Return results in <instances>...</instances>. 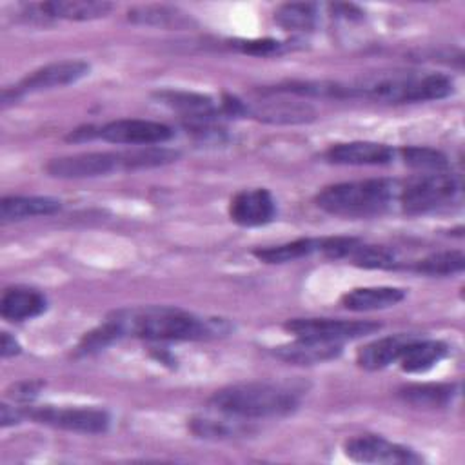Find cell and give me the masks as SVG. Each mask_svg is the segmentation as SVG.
I'll use <instances>...</instances> for the list:
<instances>
[{
  "instance_id": "obj_7",
  "label": "cell",
  "mask_w": 465,
  "mask_h": 465,
  "mask_svg": "<svg viewBox=\"0 0 465 465\" xmlns=\"http://www.w3.org/2000/svg\"><path fill=\"white\" fill-rule=\"evenodd\" d=\"M285 329L292 332L296 338L341 343L343 340H352L378 331L380 323L332 318H294L285 323Z\"/></svg>"
},
{
  "instance_id": "obj_16",
  "label": "cell",
  "mask_w": 465,
  "mask_h": 465,
  "mask_svg": "<svg viewBox=\"0 0 465 465\" xmlns=\"http://www.w3.org/2000/svg\"><path fill=\"white\" fill-rule=\"evenodd\" d=\"M45 298L35 289H7L0 300V314L9 322H24L36 318L45 311Z\"/></svg>"
},
{
  "instance_id": "obj_31",
  "label": "cell",
  "mask_w": 465,
  "mask_h": 465,
  "mask_svg": "<svg viewBox=\"0 0 465 465\" xmlns=\"http://www.w3.org/2000/svg\"><path fill=\"white\" fill-rule=\"evenodd\" d=\"M191 430L202 438H227L242 430L240 421H223L214 418H194L191 420Z\"/></svg>"
},
{
  "instance_id": "obj_2",
  "label": "cell",
  "mask_w": 465,
  "mask_h": 465,
  "mask_svg": "<svg viewBox=\"0 0 465 465\" xmlns=\"http://www.w3.org/2000/svg\"><path fill=\"white\" fill-rule=\"evenodd\" d=\"M209 405L234 420L282 418L298 407V396L272 383H238L216 391Z\"/></svg>"
},
{
  "instance_id": "obj_3",
  "label": "cell",
  "mask_w": 465,
  "mask_h": 465,
  "mask_svg": "<svg viewBox=\"0 0 465 465\" xmlns=\"http://www.w3.org/2000/svg\"><path fill=\"white\" fill-rule=\"evenodd\" d=\"M394 196H398L394 182L372 178L329 185L316 194V205L334 216L365 218L383 213Z\"/></svg>"
},
{
  "instance_id": "obj_15",
  "label": "cell",
  "mask_w": 465,
  "mask_h": 465,
  "mask_svg": "<svg viewBox=\"0 0 465 465\" xmlns=\"http://www.w3.org/2000/svg\"><path fill=\"white\" fill-rule=\"evenodd\" d=\"M156 98L167 107L178 111L185 118H191L193 122H198V124L209 122L218 113V107L214 105L213 98L200 93L167 89V91H158Z\"/></svg>"
},
{
  "instance_id": "obj_4",
  "label": "cell",
  "mask_w": 465,
  "mask_h": 465,
  "mask_svg": "<svg viewBox=\"0 0 465 465\" xmlns=\"http://www.w3.org/2000/svg\"><path fill=\"white\" fill-rule=\"evenodd\" d=\"M452 93V80L445 74H423V76H394L383 78L369 85H358V96H365L378 102L407 104L440 100Z\"/></svg>"
},
{
  "instance_id": "obj_19",
  "label": "cell",
  "mask_w": 465,
  "mask_h": 465,
  "mask_svg": "<svg viewBox=\"0 0 465 465\" xmlns=\"http://www.w3.org/2000/svg\"><path fill=\"white\" fill-rule=\"evenodd\" d=\"M40 15L45 18H64V20H94L105 16L113 4L109 2H94V0H56L45 2L38 5Z\"/></svg>"
},
{
  "instance_id": "obj_14",
  "label": "cell",
  "mask_w": 465,
  "mask_h": 465,
  "mask_svg": "<svg viewBox=\"0 0 465 465\" xmlns=\"http://www.w3.org/2000/svg\"><path fill=\"white\" fill-rule=\"evenodd\" d=\"M341 345L336 341H322L309 338H296L292 343H285L274 349V356L296 365H314L338 358Z\"/></svg>"
},
{
  "instance_id": "obj_26",
  "label": "cell",
  "mask_w": 465,
  "mask_h": 465,
  "mask_svg": "<svg viewBox=\"0 0 465 465\" xmlns=\"http://www.w3.org/2000/svg\"><path fill=\"white\" fill-rule=\"evenodd\" d=\"M463 265H465V256L461 251H441L414 262L412 269L421 274L449 276V274L461 272Z\"/></svg>"
},
{
  "instance_id": "obj_17",
  "label": "cell",
  "mask_w": 465,
  "mask_h": 465,
  "mask_svg": "<svg viewBox=\"0 0 465 465\" xmlns=\"http://www.w3.org/2000/svg\"><path fill=\"white\" fill-rule=\"evenodd\" d=\"M405 298V291L398 287H360L341 296V305L349 311L365 312L394 307Z\"/></svg>"
},
{
  "instance_id": "obj_29",
  "label": "cell",
  "mask_w": 465,
  "mask_h": 465,
  "mask_svg": "<svg viewBox=\"0 0 465 465\" xmlns=\"http://www.w3.org/2000/svg\"><path fill=\"white\" fill-rule=\"evenodd\" d=\"M129 20L136 24H147V25H169L178 22V15L174 9L163 7V5H140L129 11Z\"/></svg>"
},
{
  "instance_id": "obj_21",
  "label": "cell",
  "mask_w": 465,
  "mask_h": 465,
  "mask_svg": "<svg viewBox=\"0 0 465 465\" xmlns=\"http://www.w3.org/2000/svg\"><path fill=\"white\" fill-rule=\"evenodd\" d=\"M411 338L412 336L396 334V336H387V338L371 341L358 351L356 361L360 367H363L367 371L383 369V367L398 361L403 347L411 341Z\"/></svg>"
},
{
  "instance_id": "obj_8",
  "label": "cell",
  "mask_w": 465,
  "mask_h": 465,
  "mask_svg": "<svg viewBox=\"0 0 465 465\" xmlns=\"http://www.w3.org/2000/svg\"><path fill=\"white\" fill-rule=\"evenodd\" d=\"M124 169L122 153H80L53 158L45 171L56 178H93Z\"/></svg>"
},
{
  "instance_id": "obj_24",
  "label": "cell",
  "mask_w": 465,
  "mask_h": 465,
  "mask_svg": "<svg viewBox=\"0 0 465 465\" xmlns=\"http://www.w3.org/2000/svg\"><path fill=\"white\" fill-rule=\"evenodd\" d=\"M400 396L416 407H443L454 396V385L449 383H423L400 389Z\"/></svg>"
},
{
  "instance_id": "obj_9",
  "label": "cell",
  "mask_w": 465,
  "mask_h": 465,
  "mask_svg": "<svg viewBox=\"0 0 465 465\" xmlns=\"http://www.w3.org/2000/svg\"><path fill=\"white\" fill-rule=\"evenodd\" d=\"M96 136L111 143L127 145H154L163 143L173 136V129L160 122L151 120H114L96 129Z\"/></svg>"
},
{
  "instance_id": "obj_28",
  "label": "cell",
  "mask_w": 465,
  "mask_h": 465,
  "mask_svg": "<svg viewBox=\"0 0 465 465\" xmlns=\"http://www.w3.org/2000/svg\"><path fill=\"white\" fill-rule=\"evenodd\" d=\"M401 156L407 165L423 173H438L447 169L445 154L430 147H405L401 149Z\"/></svg>"
},
{
  "instance_id": "obj_23",
  "label": "cell",
  "mask_w": 465,
  "mask_h": 465,
  "mask_svg": "<svg viewBox=\"0 0 465 465\" xmlns=\"http://www.w3.org/2000/svg\"><path fill=\"white\" fill-rule=\"evenodd\" d=\"M320 243H322V238L320 240L318 238H298V240H292L287 243L256 249L252 254L265 263H285V262L305 258V256L320 251Z\"/></svg>"
},
{
  "instance_id": "obj_18",
  "label": "cell",
  "mask_w": 465,
  "mask_h": 465,
  "mask_svg": "<svg viewBox=\"0 0 465 465\" xmlns=\"http://www.w3.org/2000/svg\"><path fill=\"white\" fill-rule=\"evenodd\" d=\"M445 356L447 345L443 341L411 338V341L403 347L398 361L405 372H423L432 369Z\"/></svg>"
},
{
  "instance_id": "obj_27",
  "label": "cell",
  "mask_w": 465,
  "mask_h": 465,
  "mask_svg": "<svg viewBox=\"0 0 465 465\" xmlns=\"http://www.w3.org/2000/svg\"><path fill=\"white\" fill-rule=\"evenodd\" d=\"M354 265L363 269H392L398 265L396 254L383 245H367L358 242L347 256Z\"/></svg>"
},
{
  "instance_id": "obj_22",
  "label": "cell",
  "mask_w": 465,
  "mask_h": 465,
  "mask_svg": "<svg viewBox=\"0 0 465 465\" xmlns=\"http://www.w3.org/2000/svg\"><path fill=\"white\" fill-rule=\"evenodd\" d=\"M252 116L271 124H303L314 118V109L309 104L289 100H269L252 107Z\"/></svg>"
},
{
  "instance_id": "obj_6",
  "label": "cell",
  "mask_w": 465,
  "mask_h": 465,
  "mask_svg": "<svg viewBox=\"0 0 465 465\" xmlns=\"http://www.w3.org/2000/svg\"><path fill=\"white\" fill-rule=\"evenodd\" d=\"M24 416L51 425L56 429L71 430V432H82V434H100L109 429L111 418L102 409H73V407H40V409H29L24 412Z\"/></svg>"
},
{
  "instance_id": "obj_12",
  "label": "cell",
  "mask_w": 465,
  "mask_h": 465,
  "mask_svg": "<svg viewBox=\"0 0 465 465\" xmlns=\"http://www.w3.org/2000/svg\"><path fill=\"white\" fill-rule=\"evenodd\" d=\"M229 214L238 225L258 227L274 218L276 205L267 189H243L231 198Z\"/></svg>"
},
{
  "instance_id": "obj_20",
  "label": "cell",
  "mask_w": 465,
  "mask_h": 465,
  "mask_svg": "<svg viewBox=\"0 0 465 465\" xmlns=\"http://www.w3.org/2000/svg\"><path fill=\"white\" fill-rule=\"evenodd\" d=\"M62 203L49 196H5L0 202L2 222H18L33 216H49L60 211Z\"/></svg>"
},
{
  "instance_id": "obj_5",
  "label": "cell",
  "mask_w": 465,
  "mask_h": 465,
  "mask_svg": "<svg viewBox=\"0 0 465 465\" xmlns=\"http://www.w3.org/2000/svg\"><path fill=\"white\" fill-rule=\"evenodd\" d=\"M460 178L452 173H425L407 182L398 191V196L405 213L418 214L450 202L460 193Z\"/></svg>"
},
{
  "instance_id": "obj_13",
  "label": "cell",
  "mask_w": 465,
  "mask_h": 465,
  "mask_svg": "<svg viewBox=\"0 0 465 465\" xmlns=\"http://www.w3.org/2000/svg\"><path fill=\"white\" fill-rule=\"evenodd\" d=\"M392 149L378 142H345L325 151V160L338 165H383L392 160Z\"/></svg>"
},
{
  "instance_id": "obj_30",
  "label": "cell",
  "mask_w": 465,
  "mask_h": 465,
  "mask_svg": "<svg viewBox=\"0 0 465 465\" xmlns=\"http://www.w3.org/2000/svg\"><path fill=\"white\" fill-rule=\"evenodd\" d=\"M120 336H124L122 327L111 318L109 322H105L104 325H100L98 329L91 331L89 334L84 336L82 343H80V351L82 352H93L98 349L107 347L109 343H113L114 340H118Z\"/></svg>"
},
{
  "instance_id": "obj_1",
  "label": "cell",
  "mask_w": 465,
  "mask_h": 465,
  "mask_svg": "<svg viewBox=\"0 0 465 465\" xmlns=\"http://www.w3.org/2000/svg\"><path fill=\"white\" fill-rule=\"evenodd\" d=\"M113 320L122 327L124 334L160 341L205 340L229 331L223 320L200 318L173 307H145L125 311L118 312Z\"/></svg>"
},
{
  "instance_id": "obj_35",
  "label": "cell",
  "mask_w": 465,
  "mask_h": 465,
  "mask_svg": "<svg viewBox=\"0 0 465 465\" xmlns=\"http://www.w3.org/2000/svg\"><path fill=\"white\" fill-rule=\"evenodd\" d=\"M22 416H24V412H20V411L15 409V407H9L7 403H2V405H0V423H2V427L18 423V421L22 420Z\"/></svg>"
},
{
  "instance_id": "obj_25",
  "label": "cell",
  "mask_w": 465,
  "mask_h": 465,
  "mask_svg": "<svg viewBox=\"0 0 465 465\" xmlns=\"http://www.w3.org/2000/svg\"><path fill=\"white\" fill-rule=\"evenodd\" d=\"M274 20L287 31H311L316 25V5L311 2H291L280 5Z\"/></svg>"
},
{
  "instance_id": "obj_10",
  "label": "cell",
  "mask_w": 465,
  "mask_h": 465,
  "mask_svg": "<svg viewBox=\"0 0 465 465\" xmlns=\"http://www.w3.org/2000/svg\"><path fill=\"white\" fill-rule=\"evenodd\" d=\"M345 454L360 463H418L414 450L392 443L381 436L361 434L345 443Z\"/></svg>"
},
{
  "instance_id": "obj_34",
  "label": "cell",
  "mask_w": 465,
  "mask_h": 465,
  "mask_svg": "<svg viewBox=\"0 0 465 465\" xmlns=\"http://www.w3.org/2000/svg\"><path fill=\"white\" fill-rule=\"evenodd\" d=\"M18 352H20L18 341L9 332H2V338H0V354H2V358H9V356H15Z\"/></svg>"
},
{
  "instance_id": "obj_11",
  "label": "cell",
  "mask_w": 465,
  "mask_h": 465,
  "mask_svg": "<svg viewBox=\"0 0 465 465\" xmlns=\"http://www.w3.org/2000/svg\"><path fill=\"white\" fill-rule=\"evenodd\" d=\"M89 73V64L84 60H60L47 64L31 74H27L18 85L16 91L20 94L35 93V91H45L54 87H64L69 84L78 82Z\"/></svg>"
},
{
  "instance_id": "obj_32",
  "label": "cell",
  "mask_w": 465,
  "mask_h": 465,
  "mask_svg": "<svg viewBox=\"0 0 465 465\" xmlns=\"http://www.w3.org/2000/svg\"><path fill=\"white\" fill-rule=\"evenodd\" d=\"M242 53L256 54V56H271L280 51L282 44L272 38H262V40H243L234 44Z\"/></svg>"
},
{
  "instance_id": "obj_33",
  "label": "cell",
  "mask_w": 465,
  "mask_h": 465,
  "mask_svg": "<svg viewBox=\"0 0 465 465\" xmlns=\"http://www.w3.org/2000/svg\"><path fill=\"white\" fill-rule=\"evenodd\" d=\"M42 389V381H18L15 385H11L5 391V396L13 401H20V403H27L31 400L36 398L38 391Z\"/></svg>"
}]
</instances>
